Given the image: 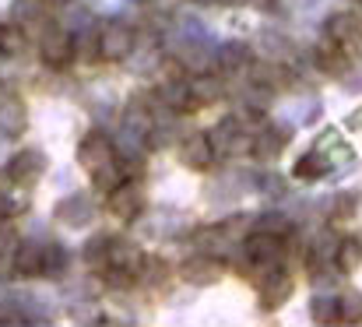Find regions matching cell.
<instances>
[{"label": "cell", "mask_w": 362, "mask_h": 327, "mask_svg": "<svg viewBox=\"0 0 362 327\" xmlns=\"http://www.w3.org/2000/svg\"><path fill=\"white\" fill-rule=\"evenodd\" d=\"M144 205L148 201H144V190L137 187V180H120L113 190H106V212L123 225H130L144 215Z\"/></svg>", "instance_id": "6"}, {"label": "cell", "mask_w": 362, "mask_h": 327, "mask_svg": "<svg viewBox=\"0 0 362 327\" xmlns=\"http://www.w3.org/2000/svg\"><path fill=\"white\" fill-rule=\"evenodd\" d=\"M14 25H21L25 35L39 39V32L49 25V7L42 0H18L14 4Z\"/></svg>", "instance_id": "14"}, {"label": "cell", "mask_w": 362, "mask_h": 327, "mask_svg": "<svg viewBox=\"0 0 362 327\" xmlns=\"http://www.w3.org/2000/svg\"><path fill=\"white\" fill-rule=\"evenodd\" d=\"M42 173H46V155H42L39 148H21V151L4 166V176H7V183H14V187H32V183H39Z\"/></svg>", "instance_id": "7"}, {"label": "cell", "mask_w": 362, "mask_h": 327, "mask_svg": "<svg viewBox=\"0 0 362 327\" xmlns=\"http://www.w3.org/2000/svg\"><path fill=\"white\" fill-rule=\"evenodd\" d=\"M285 144H288V130L285 127H260L253 134V151L250 155H257V159H278Z\"/></svg>", "instance_id": "16"}, {"label": "cell", "mask_w": 362, "mask_h": 327, "mask_svg": "<svg viewBox=\"0 0 362 327\" xmlns=\"http://www.w3.org/2000/svg\"><path fill=\"white\" fill-rule=\"evenodd\" d=\"M338 317H341V324H362V296L359 292L338 296Z\"/></svg>", "instance_id": "25"}, {"label": "cell", "mask_w": 362, "mask_h": 327, "mask_svg": "<svg viewBox=\"0 0 362 327\" xmlns=\"http://www.w3.org/2000/svg\"><path fill=\"white\" fill-rule=\"evenodd\" d=\"M222 257L218 253H208V250H201V253H194V257H187L183 264H180V278L183 282H190V285H197V289H204V285H215L218 278H222Z\"/></svg>", "instance_id": "8"}, {"label": "cell", "mask_w": 362, "mask_h": 327, "mask_svg": "<svg viewBox=\"0 0 362 327\" xmlns=\"http://www.w3.org/2000/svg\"><path fill=\"white\" fill-rule=\"evenodd\" d=\"M327 173V162L317 155V151H310V155H303L296 166H292V176L299 180V183H317L320 176Z\"/></svg>", "instance_id": "21"}, {"label": "cell", "mask_w": 362, "mask_h": 327, "mask_svg": "<svg viewBox=\"0 0 362 327\" xmlns=\"http://www.w3.org/2000/svg\"><path fill=\"white\" fill-rule=\"evenodd\" d=\"M67 271V250L49 243L42 246V275H64Z\"/></svg>", "instance_id": "26"}, {"label": "cell", "mask_w": 362, "mask_h": 327, "mask_svg": "<svg viewBox=\"0 0 362 327\" xmlns=\"http://www.w3.org/2000/svg\"><path fill=\"white\" fill-rule=\"evenodd\" d=\"M11 268H14V275H21V278L42 275V246H39V243H21V246L14 250V257H11Z\"/></svg>", "instance_id": "17"}, {"label": "cell", "mask_w": 362, "mask_h": 327, "mask_svg": "<svg viewBox=\"0 0 362 327\" xmlns=\"http://www.w3.org/2000/svg\"><path fill=\"white\" fill-rule=\"evenodd\" d=\"M313 57H317V67H320L324 74H331V78H345V74L352 71V53H349L341 42H334L331 35H324V39L317 42Z\"/></svg>", "instance_id": "11"}, {"label": "cell", "mask_w": 362, "mask_h": 327, "mask_svg": "<svg viewBox=\"0 0 362 327\" xmlns=\"http://www.w3.org/2000/svg\"><path fill=\"white\" fill-rule=\"evenodd\" d=\"M25 130H28V106L21 103V96L4 92V96H0V134L21 137Z\"/></svg>", "instance_id": "13"}, {"label": "cell", "mask_w": 362, "mask_h": 327, "mask_svg": "<svg viewBox=\"0 0 362 327\" xmlns=\"http://www.w3.org/2000/svg\"><path fill=\"white\" fill-rule=\"evenodd\" d=\"M78 166L103 187V190H113L120 183V155L113 148V141L103 134V130H88L78 144Z\"/></svg>", "instance_id": "1"}, {"label": "cell", "mask_w": 362, "mask_h": 327, "mask_svg": "<svg viewBox=\"0 0 362 327\" xmlns=\"http://www.w3.org/2000/svg\"><path fill=\"white\" fill-rule=\"evenodd\" d=\"M7 321H18V314H14V310H7V306L0 303V324H7Z\"/></svg>", "instance_id": "29"}, {"label": "cell", "mask_w": 362, "mask_h": 327, "mask_svg": "<svg viewBox=\"0 0 362 327\" xmlns=\"http://www.w3.org/2000/svg\"><path fill=\"white\" fill-rule=\"evenodd\" d=\"M144 260L148 253L127 239H110V250L99 264V275L110 289H130L134 282H141V271H144Z\"/></svg>", "instance_id": "2"}, {"label": "cell", "mask_w": 362, "mask_h": 327, "mask_svg": "<svg viewBox=\"0 0 362 327\" xmlns=\"http://www.w3.org/2000/svg\"><path fill=\"white\" fill-rule=\"evenodd\" d=\"M92 215H95V208H92V201L85 194L67 197V201L57 205V222H64V225H88Z\"/></svg>", "instance_id": "18"}, {"label": "cell", "mask_w": 362, "mask_h": 327, "mask_svg": "<svg viewBox=\"0 0 362 327\" xmlns=\"http://www.w3.org/2000/svg\"><path fill=\"white\" fill-rule=\"evenodd\" d=\"M211 148L218 159H236V155H250L253 151V134L240 123V116H226L218 120L215 130H208Z\"/></svg>", "instance_id": "4"}, {"label": "cell", "mask_w": 362, "mask_h": 327, "mask_svg": "<svg viewBox=\"0 0 362 327\" xmlns=\"http://www.w3.org/2000/svg\"><path fill=\"white\" fill-rule=\"evenodd\" d=\"M134 46H137V35H134V28L127 21H106L99 28V35H95V57L103 64H123V60H130Z\"/></svg>", "instance_id": "3"}, {"label": "cell", "mask_w": 362, "mask_h": 327, "mask_svg": "<svg viewBox=\"0 0 362 327\" xmlns=\"http://www.w3.org/2000/svg\"><path fill=\"white\" fill-rule=\"evenodd\" d=\"M359 4H362V0H359Z\"/></svg>", "instance_id": "30"}, {"label": "cell", "mask_w": 362, "mask_h": 327, "mask_svg": "<svg viewBox=\"0 0 362 327\" xmlns=\"http://www.w3.org/2000/svg\"><path fill=\"white\" fill-rule=\"evenodd\" d=\"M158 103L165 109H173V113H197L201 103H197V96H194V88H190V81L187 78H180V81H162L158 85Z\"/></svg>", "instance_id": "12"}, {"label": "cell", "mask_w": 362, "mask_h": 327, "mask_svg": "<svg viewBox=\"0 0 362 327\" xmlns=\"http://www.w3.org/2000/svg\"><path fill=\"white\" fill-rule=\"evenodd\" d=\"M74 53H78V42H74V35L71 32H64L60 25H46L42 32H39V57H42V64L46 67H53V71H64V67H71L74 64Z\"/></svg>", "instance_id": "5"}, {"label": "cell", "mask_w": 362, "mask_h": 327, "mask_svg": "<svg viewBox=\"0 0 362 327\" xmlns=\"http://www.w3.org/2000/svg\"><path fill=\"white\" fill-rule=\"evenodd\" d=\"M215 148H211V137H208V130H197V134H190V137H183L180 141V162L187 166V169H197V173H204V169H211L215 166Z\"/></svg>", "instance_id": "9"}, {"label": "cell", "mask_w": 362, "mask_h": 327, "mask_svg": "<svg viewBox=\"0 0 362 327\" xmlns=\"http://www.w3.org/2000/svg\"><path fill=\"white\" fill-rule=\"evenodd\" d=\"M324 35H331L334 42H341L349 53H359L362 50V21H359V14H352V11L331 14V18H327V25H324Z\"/></svg>", "instance_id": "10"}, {"label": "cell", "mask_w": 362, "mask_h": 327, "mask_svg": "<svg viewBox=\"0 0 362 327\" xmlns=\"http://www.w3.org/2000/svg\"><path fill=\"white\" fill-rule=\"evenodd\" d=\"M260 289V310H281L285 303H288V296H292V278L285 275V271H278V275H271L267 282H260L257 285Z\"/></svg>", "instance_id": "15"}, {"label": "cell", "mask_w": 362, "mask_h": 327, "mask_svg": "<svg viewBox=\"0 0 362 327\" xmlns=\"http://www.w3.org/2000/svg\"><path fill=\"white\" fill-rule=\"evenodd\" d=\"M28 46V35L21 25H0V57H21Z\"/></svg>", "instance_id": "22"}, {"label": "cell", "mask_w": 362, "mask_h": 327, "mask_svg": "<svg viewBox=\"0 0 362 327\" xmlns=\"http://www.w3.org/2000/svg\"><path fill=\"white\" fill-rule=\"evenodd\" d=\"M334 268L341 275H356L362 268V239L356 236H345L338 246H334Z\"/></svg>", "instance_id": "19"}, {"label": "cell", "mask_w": 362, "mask_h": 327, "mask_svg": "<svg viewBox=\"0 0 362 327\" xmlns=\"http://www.w3.org/2000/svg\"><path fill=\"white\" fill-rule=\"evenodd\" d=\"M310 314H313L317 324H341V317H338V299H331V296H317V299L310 303Z\"/></svg>", "instance_id": "24"}, {"label": "cell", "mask_w": 362, "mask_h": 327, "mask_svg": "<svg viewBox=\"0 0 362 327\" xmlns=\"http://www.w3.org/2000/svg\"><path fill=\"white\" fill-rule=\"evenodd\" d=\"M28 212V197L18 194V190H0V222H11V218L25 215Z\"/></svg>", "instance_id": "23"}, {"label": "cell", "mask_w": 362, "mask_h": 327, "mask_svg": "<svg viewBox=\"0 0 362 327\" xmlns=\"http://www.w3.org/2000/svg\"><path fill=\"white\" fill-rule=\"evenodd\" d=\"M123 120H127V127L130 130H137V134H155V113L148 109V99H134L127 113H123Z\"/></svg>", "instance_id": "20"}, {"label": "cell", "mask_w": 362, "mask_h": 327, "mask_svg": "<svg viewBox=\"0 0 362 327\" xmlns=\"http://www.w3.org/2000/svg\"><path fill=\"white\" fill-rule=\"evenodd\" d=\"M106 250H110V236H92L88 246H85V260H88L92 268H99L103 257H106Z\"/></svg>", "instance_id": "27"}, {"label": "cell", "mask_w": 362, "mask_h": 327, "mask_svg": "<svg viewBox=\"0 0 362 327\" xmlns=\"http://www.w3.org/2000/svg\"><path fill=\"white\" fill-rule=\"evenodd\" d=\"M18 246H21V239H18V232H14V229H11V225L4 222V225H0V260H11Z\"/></svg>", "instance_id": "28"}]
</instances>
